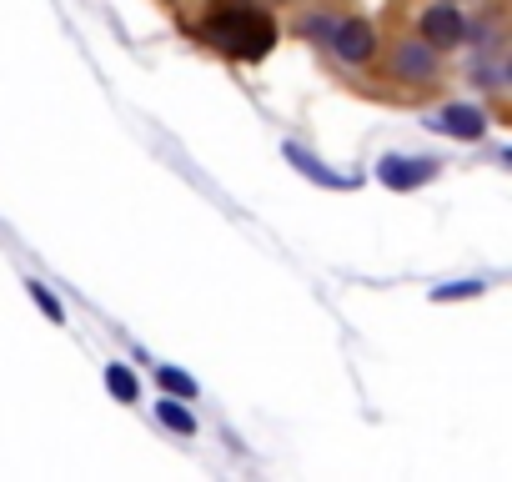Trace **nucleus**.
Masks as SVG:
<instances>
[{"label": "nucleus", "instance_id": "obj_8", "mask_svg": "<svg viewBox=\"0 0 512 482\" xmlns=\"http://www.w3.org/2000/svg\"><path fill=\"white\" fill-rule=\"evenodd\" d=\"M106 387H111L121 402H136V397H141V382H136V377H131V367H121V362H111V367H106Z\"/></svg>", "mask_w": 512, "mask_h": 482}, {"label": "nucleus", "instance_id": "obj_5", "mask_svg": "<svg viewBox=\"0 0 512 482\" xmlns=\"http://www.w3.org/2000/svg\"><path fill=\"white\" fill-rule=\"evenodd\" d=\"M432 126H437L442 136H452V141H477V136L487 131V116H482L477 106H442V111L432 116Z\"/></svg>", "mask_w": 512, "mask_h": 482}, {"label": "nucleus", "instance_id": "obj_3", "mask_svg": "<svg viewBox=\"0 0 512 482\" xmlns=\"http://www.w3.org/2000/svg\"><path fill=\"white\" fill-rule=\"evenodd\" d=\"M327 46H332V56H337L342 66H367V61L382 51L377 26H372V21H362V16H342V21H332Z\"/></svg>", "mask_w": 512, "mask_h": 482}, {"label": "nucleus", "instance_id": "obj_9", "mask_svg": "<svg viewBox=\"0 0 512 482\" xmlns=\"http://www.w3.org/2000/svg\"><path fill=\"white\" fill-rule=\"evenodd\" d=\"M156 382H161V392H171V397H181V402L196 397V382H191L186 372H176V367H156Z\"/></svg>", "mask_w": 512, "mask_h": 482}, {"label": "nucleus", "instance_id": "obj_6", "mask_svg": "<svg viewBox=\"0 0 512 482\" xmlns=\"http://www.w3.org/2000/svg\"><path fill=\"white\" fill-rule=\"evenodd\" d=\"M377 176H382L387 186H397V191H412V186H422L427 176H437V166H432V161H417V156H387V161L377 166Z\"/></svg>", "mask_w": 512, "mask_h": 482}, {"label": "nucleus", "instance_id": "obj_10", "mask_svg": "<svg viewBox=\"0 0 512 482\" xmlns=\"http://www.w3.org/2000/svg\"><path fill=\"white\" fill-rule=\"evenodd\" d=\"M26 287H31V297L41 302V312H46L51 322H66V312H61V302H56V297H51V292H46L41 282H26Z\"/></svg>", "mask_w": 512, "mask_h": 482}, {"label": "nucleus", "instance_id": "obj_4", "mask_svg": "<svg viewBox=\"0 0 512 482\" xmlns=\"http://www.w3.org/2000/svg\"><path fill=\"white\" fill-rule=\"evenodd\" d=\"M417 36L437 51H457V46H467V16L452 0H432V6L417 11Z\"/></svg>", "mask_w": 512, "mask_h": 482}, {"label": "nucleus", "instance_id": "obj_7", "mask_svg": "<svg viewBox=\"0 0 512 482\" xmlns=\"http://www.w3.org/2000/svg\"><path fill=\"white\" fill-rule=\"evenodd\" d=\"M156 417H161L171 432H181V437H196V417L181 407V397H161V402H156Z\"/></svg>", "mask_w": 512, "mask_h": 482}, {"label": "nucleus", "instance_id": "obj_2", "mask_svg": "<svg viewBox=\"0 0 512 482\" xmlns=\"http://www.w3.org/2000/svg\"><path fill=\"white\" fill-rule=\"evenodd\" d=\"M387 76L407 91H427L442 81V61H437V46H427L422 36H397L392 41V56H387Z\"/></svg>", "mask_w": 512, "mask_h": 482}, {"label": "nucleus", "instance_id": "obj_1", "mask_svg": "<svg viewBox=\"0 0 512 482\" xmlns=\"http://www.w3.org/2000/svg\"><path fill=\"white\" fill-rule=\"evenodd\" d=\"M201 41L216 46L231 61H262L277 46V21L262 6H241V0H221V6L201 21Z\"/></svg>", "mask_w": 512, "mask_h": 482}]
</instances>
